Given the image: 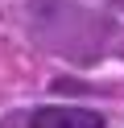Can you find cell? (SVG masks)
<instances>
[{"label":"cell","instance_id":"obj_1","mask_svg":"<svg viewBox=\"0 0 124 128\" xmlns=\"http://www.w3.org/2000/svg\"><path fill=\"white\" fill-rule=\"evenodd\" d=\"M29 128H103V116L91 108H41L33 112Z\"/></svg>","mask_w":124,"mask_h":128}]
</instances>
